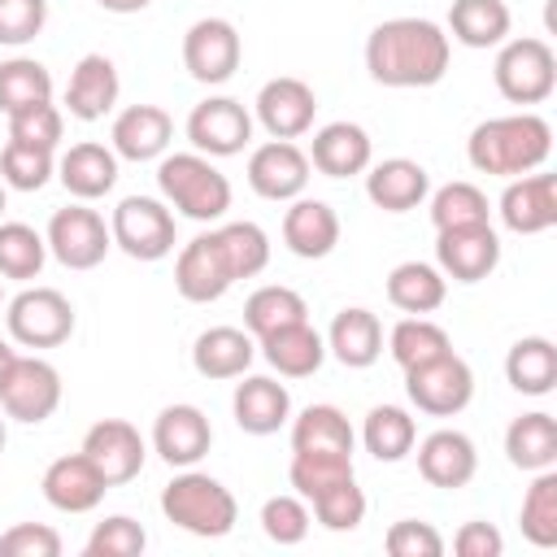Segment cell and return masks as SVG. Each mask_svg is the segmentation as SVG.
<instances>
[{"label": "cell", "instance_id": "4fadbf2b", "mask_svg": "<svg viewBox=\"0 0 557 557\" xmlns=\"http://www.w3.org/2000/svg\"><path fill=\"white\" fill-rule=\"evenodd\" d=\"M187 139L205 157H235L252 144V113L235 96H209L187 113Z\"/></svg>", "mask_w": 557, "mask_h": 557}, {"label": "cell", "instance_id": "2e32d148", "mask_svg": "<svg viewBox=\"0 0 557 557\" xmlns=\"http://www.w3.org/2000/svg\"><path fill=\"white\" fill-rule=\"evenodd\" d=\"M309 152L296 148L292 139H270L257 144L248 157V187L261 200H296L309 187Z\"/></svg>", "mask_w": 557, "mask_h": 557}, {"label": "cell", "instance_id": "9c48e42d", "mask_svg": "<svg viewBox=\"0 0 557 557\" xmlns=\"http://www.w3.org/2000/svg\"><path fill=\"white\" fill-rule=\"evenodd\" d=\"M44 239H48V252H52L65 270H96V265L109 257V248H113L109 222H104L87 200L57 209Z\"/></svg>", "mask_w": 557, "mask_h": 557}, {"label": "cell", "instance_id": "816d5d0a", "mask_svg": "<svg viewBox=\"0 0 557 557\" xmlns=\"http://www.w3.org/2000/svg\"><path fill=\"white\" fill-rule=\"evenodd\" d=\"M48 22V0H0V44L22 48Z\"/></svg>", "mask_w": 557, "mask_h": 557}, {"label": "cell", "instance_id": "9a60e30c", "mask_svg": "<svg viewBox=\"0 0 557 557\" xmlns=\"http://www.w3.org/2000/svg\"><path fill=\"white\" fill-rule=\"evenodd\" d=\"M252 109H257V122L265 126L270 139H300L305 131H313L318 96H313V87L305 78L278 74V78L261 83Z\"/></svg>", "mask_w": 557, "mask_h": 557}, {"label": "cell", "instance_id": "ee69618b", "mask_svg": "<svg viewBox=\"0 0 557 557\" xmlns=\"http://www.w3.org/2000/svg\"><path fill=\"white\" fill-rule=\"evenodd\" d=\"M352 479V457H335V453H292V466H287V483L296 487V496L313 500L318 492L335 487Z\"/></svg>", "mask_w": 557, "mask_h": 557}, {"label": "cell", "instance_id": "277c9868", "mask_svg": "<svg viewBox=\"0 0 557 557\" xmlns=\"http://www.w3.org/2000/svg\"><path fill=\"white\" fill-rule=\"evenodd\" d=\"M157 187L170 209L191 222H218L231 209V178L205 152H170L157 165Z\"/></svg>", "mask_w": 557, "mask_h": 557}, {"label": "cell", "instance_id": "484cf974", "mask_svg": "<svg viewBox=\"0 0 557 557\" xmlns=\"http://www.w3.org/2000/svg\"><path fill=\"white\" fill-rule=\"evenodd\" d=\"M57 178L61 187L74 196V200H100L113 191L117 183V152L109 144H96V139H83V144H70L57 161Z\"/></svg>", "mask_w": 557, "mask_h": 557}, {"label": "cell", "instance_id": "7402d4cb", "mask_svg": "<svg viewBox=\"0 0 557 557\" xmlns=\"http://www.w3.org/2000/svg\"><path fill=\"white\" fill-rule=\"evenodd\" d=\"M479 470V448L466 431H453V426H440L431 431L422 444H418V474L431 483V487H466Z\"/></svg>", "mask_w": 557, "mask_h": 557}, {"label": "cell", "instance_id": "60d3db41", "mask_svg": "<svg viewBox=\"0 0 557 557\" xmlns=\"http://www.w3.org/2000/svg\"><path fill=\"white\" fill-rule=\"evenodd\" d=\"M48 261V239L26 222H0V278L30 283Z\"/></svg>", "mask_w": 557, "mask_h": 557}, {"label": "cell", "instance_id": "ab89813d", "mask_svg": "<svg viewBox=\"0 0 557 557\" xmlns=\"http://www.w3.org/2000/svg\"><path fill=\"white\" fill-rule=\"evenodd\" d=\"M52 100V74L44 61L35 57H9L0 61V113H17V109H30V104H44Z\"/></svg>", "mask_w": 557, "mask_h": 557}, {"label": "cell", "instance_id": "ba28073f", "mask_svg": "<svg viewBox=\"0 0 557 557\" xmlns=\"http://www.w3.org/2000/svg\"><path fill=\"white\" fill-rule=\"evenodd\" d=\"M405 396H409V405L418 413L453 418L474 400V370L457 352H444V357H435L426 366L405 370Z\"/></svg>", "mask_w": 557, "mask_h": 557}, {"label": "cell", "instance_id": "3957f363", "mask_svg": "<svg viewBox=\"0 0 557 557\" xmlns=\"http://www.w3.org/2000/svg\"><path fill=\"white\" fill-rule=\"evenodd\" d=\"M161 513H165V522H174L187 535L218 540V535H226L235 527L239 505H235V496H231V487L222 479L187 466L183 474H174L161 487Z\"/></svg>", "mask_w": 557, "mask_h": 557}, {"label": "cell", "instance_id": "d4e9b609", "mask_svg": "<svg viewBox=\"0 0 557 557\" xmlns=\"http://www.w3.org/2000/svg\"><path fill=\"white\" fill-rule=\"evenodd\" d=\"M370 161H374V144H370L366 126H357V122H326L322 131H313L309 165L318 174L352 178V174H366Z\"/></svg>", "mask_w": 557, "mask_h": 557}, {"label": "cell", "instance_id": "91938a15", "mask_svg": "<svg viewBox=\"0 0 557 557\" xmlns=\"http://www.w3.org/2000/svg\"><path fill=\"white\" fill-rule=\"evenodd\" d=\"M4 200H9V196H4V183H0V213H4Z\"/></svg>", "mask_w": 557, "mask_h": 557}, {"label": "cell", "instance_id": "11a10c76", "mask_svg": "<svg viewBox=\"0 0 557 557\" xmlns=\"http://www.w3.org/2000/svg\"><path fill=\"white\" fill-rule=\"evenodd\" d=\"M453 553L457 557H500L505 553V540L492 522H466L457 535H453Z\"/></svg>", "mask_w": 557, "mask_h": 557}, {"label": "cell", "instance_id": "7c38bea8", "mask_svg": "<svg viewBox=\"0 0 557 557\" xmlns=\"http://www.w3.org/2000/svg\"><path fill=\"white\" fill-rule=\"evenodd\" d=\"M239 57H244L239 30L226 17H200L183 35V70L205 87L226 83L239 70Z\"/></svg>", "mask_w": 557, "mask_h": 557}, {"label": "cell", "instance_id": "b9f144b4", "mask_svg": "<svg viewBox=\"0 0 557 557\" xmlns=\"http://www.w3.org/2000/svg\"><path fill=\"white\" fill-rule=\"evenodd\" d=\"M518 522L535 548H557V470H535Z\"/></svg>", "mask_w": 557, "mask_h": 557}, {"label": "cell", "instance_id": "9f6ffc18", "mask_svg": "<svg viewBox=\"0 0 557 557\" xmlns=\"http://www.w3.org/2000/svg\"><path fill=\"white\" fill-rule=\"evenodd\" d=\"M104 13H117V17H126V13H144L152 0H96Z\"/></svg>", "mask_w": 557, "mask_h": 557}, {"label": "cell", "instance_id": "94428289", "mask_svg": "<svg viewBox=\"0 0 557 557\" xmlns=\"http://www.w3.org/2000/svg\"><path fill=\"white\" fill-rule=\"evenodd\" d=\"M0 305H4V278H0Z\"/></svg>", "mask_w": 557, "mask_h": 557}, {"label": "cell", "instance_id": "ac0fdd59", "mask_svg": "<svg viewBox=\"0 0 557 557\" xmlns=\"http://www.w3.org/2000/svg\"><path fill=\"white\" fill-rule=\"evenodd\" d=\"M209 448H213V426H209V418H205L200 405H165L157 413V422H152V453L165 466L187 470Z\"/></svg>", "mask_w": 557, "mask_h": 557}, {"label": "cell", "instance_id": "8fae6325", "mask_svg": "<svg viewBox=\"0 0 557 557\" xmlns=\"http://www.w3.org/2000/svg\"><path fill=\"white\" fill-rule=\"evenodd\" d=\"M57 405H61V370L44 357H17L9 370V383L0 392L4 418L39 426L57 413Z\"/></svg>", "mask_w": 557, "mask_h": 557}, {"label": "cell", "instance_id": "f546056e", "mask_svg": "<svg viewBox=\"0 0 557 557\" xmlns=\"http://www.w3.org/2000/svg\"><path fill=\"white\" fill-rule=\"evenodd\" d=\"M257 357V339L239 326H209L191 344V366L200 379H244Z\"/></svg>", "mask_w": 557, "mask_h": 557}, {"label": "cell", "instance_id": "6da1fadb", "mask_svg": "<svg viewBox=\"0 0 557 557\" xmlns=\"http://www.w3.org/2000/svg\"><path fill=\"white\" fill-rule=\"evenodd\" d=\"M448 61L453 39L431 17H387L366 35V70L383 87H435Z\"/></svg>", "mask_w": 557, "mask_h": 557}, {"label": "cell", "instance_id": "44dd1931", "mask_svg": "<svg viewBox=\"0 0 557 557\" xmlns=\"http://www.w3.org/2000/svg\"><path fill=\"white\" fill-rule=\"evenodd\" d=\"M170 139H174V117L161 104H126L109 131V148L117 152V161H135V165L165 157Z\"/></svg>", "mask_w": 557, "mask_h": 557}, {"label": "cell", "instance_id": "db71d44e", "mask_svg": "<svg viewBox=\"0 0 557 557\" xmlns=\"http://www.w3.org/2000/svg\"><path fill=\"white\" fill-rule=\"evenodd\" d=\"M4 557H61V535L48 522H17L0 535Z\"/></svg>", "mask_w": 557, "mask_h": 557}, {"label": "cell", "instance_id": "7a4b0ae2", "mask_svg": "<svg viewBox=\"0 0 557 557\" xmlns=\"http://www.w3.org/2000/svg\"><path fill=\"white\" fill-rule=\"evenodd\" d=\"M548 152H553V126L531 109L487 117L466 139L470 165L479 174H492V178H518V174L544 170Z\"/></svg>", "mask_w": 557, "mask_h": 557}, {"label": "cell", "instance_id": "5bb4252c", "mask_svg": "<svg viewBox=\"0 0 557 557\" xmlns=\"http://www.w3.org/2000/svg\"><path fill=\"white\" fill-rule=\"evenodd\" d=\"M435 265L453 283H483L500 265V235L492 222L435 231Z\"/></svg>", "mask_w": 557, "mask_h": 557}, {"label": "cell", "instance_id": "83f0119b", "mask_svg": "<svg viewBox=\"0 0 557 557\" xmlns=\"http://www.w3.org/2000/svg\"><path fill=\"white\" fill-rule=\"evenodd\" d=\"M231 413H235V426L239 431H248V435H274L292 418V392L278 379H270V374H248L244 383H235Z\"/></svg>", "mask_w": 557, "mask_h": 557}, {"label": "cell", "instance_id": "cb8c5ba5", "mask_svg": "<svg viewBox=\"0 0 557 557\" xmlns=\"http://www.w3.org/2000/svg\"><path fill=\"white\" fill-rule=\"evenodd\" d=\"M122 96V78H117V65L104 57V52H87L78 57L70 83H65V109L70 117L78 122H100L104 113H113Z\"/></svg>", "mask_w": 557, "mask_h": 557}, {"label": "cell", "instance_id": "ffe728a7", "mask_svg": "<svg viewBox=\"0 0 557 557\" xmlns=\"http://www.w3.org/2000/svg\"><path fill=\"white\" fill-rule=\"evenodd\" d=\"M39 487H44V500H48L52 509H61V513H91V509L104 500V492H109L104 474L96 470V461H91L83 448L57 457V461L44 470Z\"/></svg>", "mask_w": 557, "mask_h": 557}, {"label": "cell", "instance_id": "c3c4849f", "mask_svg": "<svg viewBox=\"0 0 557 557\" xmlns=\"http://www.w3.org/2000/svg\"><path fill=\"white\" fill-rule=\"evenodd\" d=\"M309 527H313V513H309L305 496H296V492L270 496V500L261 505V531H265V540H274L278 548L300 544V540L309 535Z\"/></svg>", "mask_w": 557, "mask_h": 557}, {"label": "cell", "instance_id": "e0dca14e", "mask_svg": "<svg viewBox=\"0 0 557 557\" xmlns=\"http://www.w3.org/2000/svg\"><path fill=\"white\" fill-rule=\"evenodd\" d=\"M83 453L96 461V470L104 474L109 487L131 483L144 470V461H148V444H144V435L126 418H100L96 426H87Z\"/></svg>", "mask_w": 557, "mask_h": 557}, {"label": "cell", "instance_id": "681fc988", "mask_svg": "<svg viewBox=\"0 0 557 557\" xmlns=\"http://www.w3.org/2000/svg\"><path fill=\"white\" fill-rule=\"evenodd\" d=\"M144 548H148V535L131 513H109L104 522L91 527V535L83 544L87 557H139Z\"/></svg>", "mask_w": 557, "mask_h": 557}, {"label": "cell", "instance_id": "30bf717a", "mask_svg": "<svg viewBox=\"0 0 557 557\" xmlns=\"http://www.w3.org/2000/svg\"><path fill=\"white\" fill-rule=\"evenodd\" d=\"M235 270L226 261V248L218 239V231H205L196 239H187L174 257V287L187 305H213L235 287Z\"/></svg>", "mask_w": 557, "mask_h": 557}, {"label": "cell", "instance_id": "8d00e7d4", "mask_svg": "<svg viewBox=\"0 0 557 557\" xmlns=\"http://www.w3.org/2000/svg\"><path fill=\"white\" fill-rule=\"evenodd\" d=\"M361 444L374 461H405L418 444V422L409 418V409L400 405H374L361 422Z\"/></svg>", "mask_w": 557, "mask_h": 557}, {"label": "cell", "instance_id": "603a6c76", "mask_svg": "<svg viewBox=\"0 0 557 557\" xmlns=\"http://www.w3.org/2000/svg\"><path fill=\"white\" fill-rule=\"evenodd\" d=\"M366 196L383 213H409L431 196V174H426V165H418L409 157L370 161L366 165Z\"/></svg>", "mask_w": 557, "mask_h": 557}, {"label": "cell", "instance_id": "d6a6232c", "mask_svg": "<svg viewBox=\"0 0 557 557\" xmlns=\"http://www.w3.org/2000/svg\"><path fill=\"white\" fill-rule=\"evenodd\" d=\"M513 13L505 0H453L448 4V39L466 48H500L509 39Z\"/></svg>", "mask_w": 557, "mask_h": 557}, {"label": "cell", "instance_id": "7bdbcfd3", "mask_svg": "<svg viewBox=\"0 0 557 557\" xmlns=\"http://www.w3.org/2000/svg\"><path fill=\"white\" fill-rule=\"evenodd\" d=\"M487 196L457 178V183H444L435 196H431V226L435 231H453V226H474V222H487Z\"/></svg>", "mask_w": 557, "mask_h": 557}, {"label": "cell", "instance_id": "680465c9", "mask_svg": "<svg viewBox=\"0 0 557 557\" xmlns=\"http://www.w3.org/2000/svg\"><path fill=\"white\" fill-rule=\"evenodd\" d=\"M4 444H9V426H4V418H0V453H4Z\"/></svg>", "mask_w": 557, "mask_h": 557}, {"label": "cell", "instance_id": "f1b7e54d", "mask_svg": "<svg viewBox=\"0 0 557 557\" xmlns=\"http://www.w3.org/2000/svg\"><path fill=\"white\" fill-rule=\"evenodd\" d=\"M322 339H326V352L348 370H366L383 357V322L361 305L339 309Z\"/></svg>", "mask_w": 557, "mask_h": 557}, {"label": "cell", "instance_id": "7dc6e473", "mask_svg": "<svg viewBox=\"0 0 557 557\" xmlns=\"http://www.w3.org/2000/svg\"><path fill=\"white\" fill-rule=\"evenodd\" d=\"M309 505H313V518L326 531H357L366 522V492L357 487V474L335 483V487H326V492H318Z\"/></svg>", "mask_w": 557, "mask_h": 557}, {"label": "cell", "instance_id": "836d02e7", "mask_svg": "<svg viewBox=\"0 0 557 557\" xmlns=\"http://www.w3.org/2000/svg\"><path fill=\"white\" fill-rule=\"evenodd\" d=\"M352 448H357V431L344 418V409H335V405H309V409H300V418H292V453L352 457Z\"/></svg>", "mask_w": 557, "mask_h": 557}, {"label": "cell", "instance_id": "52a82bcc", "mask_svg": "<svg viewBox=\"0 0 557 557\" xmlns=\"http://www.w3.org/2000/svg\"><path fill=\"white\" fill-rule=\"evenodd\" d=\"M4 326L22 348H57L74 335V305L57 287H26L9 300Z\"/></svg>", "mask_w": 557, "mask_h": 557}, {"label": "cell", "instance_id": "4dcf8cb0", "mask_svg": "<svg viewBox=\"0 0 557 557\" xmlns=\"http://www.w3.org/2000/svg\"><path fill=\"white\" fill-rule=\"evenodd\" d=\"M257 348H261V357H265L283 379H309V374H318L322 361H326V339L309 326V318L261 335Z\"/></svg>", "mask_w": 557, "mask_h": 557}, {"label": "cell", "instance_id": "f6af8a7d", "mask_svg": "<svg viewBox=\"0 0 557 557\" xmlns=\"http://www.w3.org/2000/svg\"><path fill=\"white\" fill-rule=\"evenodd\" d=\"M218 239L226 248L235 278H252L270 265V235L257 222H226V226H218Z\"/></svg>", "mask_w": 557, "mask_h": 557}, {"label": "cell", "instance_id": "f907efd6", "mask_svg": "<svg viewBox=\"0 0 557 557\" xmlns=\"http://www.w3.org/2000/svg\"><path fill=\"white\" fill-rule=\"evenodd\" d=\"M61 131H65V113H61L52 100L9 113V139H13V144H30V148H48V152H57Z\"/></svg>", "mask_w": 557, "mask_h": 557}, {"label": "cell", "instance_id": "6f0895ef", "mask_svg": "<svg viewBox=\"0 0 557 557\" xmlns=\"http://www.w3.org/2000/svg\"><path fill=\"white\" fill-rule=\"evenodd\" d=\"M13 361H17V352L9 348V339H0V392H4V383H9V370H13Z\"/></svg>", "mask_w": 557, "mask_h": 557}, {"label": "cell", "instance_id": "d6986e66", "mask_svg": "<svg viewBox=\"0 0 557 557\" xmlns=\"http://www.w3.org/2000/svg\"><path fill=\"white\" fill-rule=\"evenodd\" d=\"M500 222L513 235H540L557 226V174L531 170L509 178L500 191Z\"/></svg>", "mask_w": 557, "mask_h": 557}, {"label": "cell", "instance_id": "4316f807", "mask_svg": "<svg viewBox=\"0 0 557 557\" xmlns=\"http://www.w3.org/2000/svg\"><path fill=\"white\" fill-rule=\"evenodd\" d=\"M283 244H287V252H296L305 261L331 257L339 244V213L326 200L296 196L292 209L283 213Z\"/></svg>", "mask_w": 557, "mask_h": 557}, {"label": "cell", "instance_id": "bcb514c9", "mask_svg": "<svg viewBox=\"0 0 557 557\" xmlns=\"http://www.w3.org/2000/svg\"><path fill=\"white\" fill-rule=\"evenodd\" d=\"M57 174V161L48 148H30V144H4L0 152V183L13 191H39L48 178Z\"/></svg>", "mask_w": 557, "mask_h": 557}, {"label": "cell", "instance_id": "5b68a950", "mask_svg": "<svg viewBox=\"0 0 557 557\" xmlns=\"http://www.w3.org/2000/svg\"><path fill=\"white\" fill-rule=\"evenodd\" d=\"M496 91L509 104H544L557 87V57L544 39L522 35V39H505L492 65Z\"/></svg>", "mask_w": 557, "mask_h": 557}, {"label": "cell", "instance_id": "f35d334b", "mask_svg": "<svg viewBox=\"0 0 557 557\" xmlns=\"http://www.w3.org/2000/svg\"><path fill=\"white\" fill-rule=\"evenodd\" d=\"M309 318V305L296 287H283V283H265L257 287L248 300H244V331L252 339L278 331V326H292V322H305Z\"/></svg>", "mask_w": 557, "mask_h": 557}, {"label": "cell", "instance_id": "e575fe53", "mask_svg": "<svg viewBox=\"0 0 557 557\" xmlns=\"http://www.w3.org/2000/svg\"><path fill=\"white\" fill-rule=\"evenodd\" d=\"M505 379L522 396H548L557 387V348L544 335H522L505 352Z\"/></svg>", "mask_w": 557, "mask_h": 557}, {"label": "cell", "instance_id": "d590c367", "mask_svg": "<svg viewBox=\"0 0 557 557\" xmlns=\"http://www.w3.org/2000/svg\"><path fill=\"white\" fill-rule=\"evenodd\" d=\"M448 296V278L431 261H400L387 274V300L400 313H435Z\"/></svg>", "mask_w": 557, "mask_h": 557}, {"label": "cell", "instance_id": "1f68e13d", "mask_svg": "<svg viewBox=\"0 0 557 557\" xmlns=\"http://www.w3.org/2000/svg\"><path fill=\"white\" fill-rule=\"evenodd\" d=\"M505 457L513 470H553L557 466V418L544 409L518 413L505 431Z\"/></svg>", "mask_w": 557, "mask_h": 557}, {"label": "cell", "instance_id": "74e56055", "mask_svg": "<svg viewBox=\"0 0 557 557\" xmlns=\"http://www.w3.org/2000/svg\"><path fill=\"white\" fill-rule=\"evenodd\" d=\"M387 352H392V361H396L400 370H413V366H426V361L453 352V339H448V331H444L440 322H431L426 313H409V318H400V322L392 326Z\"/></svg>", "mask_w": 557, "mask_h": 557}, {"label": "cell", "instance_id": "f5cc1de1", "mask_svg": "<svg viewBox=\"0 0 557 557\" xmlns=\"http://www.w3.org/2000/svg\"><path fill=\"white\" fill-rule=\"evenodd\" d=\"M383 544H387L392 557H440L444 553V535L431 522H422V518L392 522L387 535H383Z\"/></svg>", "mask_w": 557, "mask_h": 557}, {"label": "cell", "instance_id": "8992f818", "mask_svg": "<svg viewBox=\"0 0 557 557\" xmlns=\"http://www.w3.org/2000/svg\"><path fill=\"white\" fill-rule=\"evenodd\" d=\"M109 235L131 261H161L174 252V209L157 196H126L109 218Z\"/></svg>", "mask_w": 557, "mask_h": 557}]
</instances>
